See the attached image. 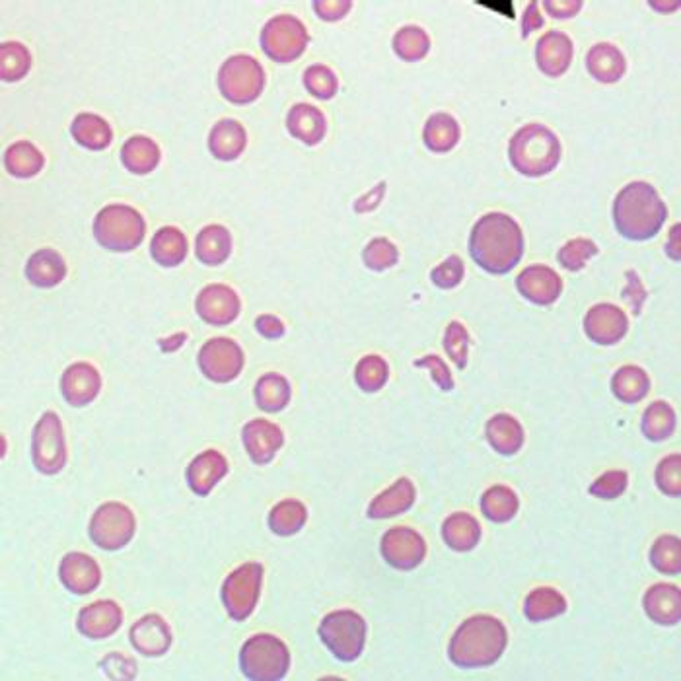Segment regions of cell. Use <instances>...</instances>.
Returning <instances> with one entry per match:
<instances>
[{"label": "cell", "mask_w": 681, "mask_h": 681, "mask_svg": "<svg viewBox=\"0 0 681 681\" xmlns=\"http://www.w3.org/2000/svg\"><path fill=\"white\" fill-rule=\"evenodd\" d=\"M650 390V378L643 368L627 364L611 378V392L621 403H639Z\"/></svg>", "instance_id": "74e56055"}, {"label": "cell", "mask_w": 681, "mask_h": 681, "mask_svg": "<svg viewBox=\"0 0 681 681\" xmlns=\"http://www.w3.org/2000/svg\"><path fill=\"white\" fill-rule=\"evenodd\" d=\"M485 434H487L491 448L497 450L502 456H512L520 452L524 446V438H526L520 421L506 413H499L493 419H489Z\"/></svg>", "instance_id": "4dcf8cb0"}, {"label": "cell", "mask_w": 681, "mask_h": 681, "mask_svg": "<svg viewBox=\"0 0 681 681\" xmlns=\"http://www.w3.org/2000/svg\"><path fill=\"white\" fill-rule=\"evenodd\" d=\"M627 279H629V287L625 288L623 296L631 302L633 306V314L639 316L641 314V308H643V302L646 298V290L639 279V275L635 271H627Z\"/></svg>", "instance_id": "91938a15"}, {"label": "cell", "mask_w": 681, "mask_h": 681, "mask_svg": "<svg viewBox=\"0 0 681 681\" xmlns=\"http://www.w3.org/2000/svg\"><path fill=\"white\" fill-rule=\"evenodd\" d=\"M242 438L251 462L257 466L271 464L285 442L283 431L265 419L250 421L242 431Z\"/></svg>", "instance_id": "d6986e66"}, {"label": "cell", "mask_w": 681, "mask_h": 681, "mask_svg": "<svg viewBox=\"0 0 681 681\" xmlns=\"http://www.w3.org/2000/svg\"><path fill=\"white\" fill-rule=\"evenodd\" d=\"M290 384L287 378L281 374H265L255 384V401L257 407L265 413H279L283 411L290 401Z\"/></svg>", "instance_id": "f35d334b"}, {"label": "cell", "mask_w": 681, "mask_h": 681, "mask_svg": "<svg viewBox=\"0 0 681 681\" xmlns=\"http://www.w3.org/2000/svg\"><path fill=\"white\" fill-rule=\"evenodd\" d=\"M650 565L662 574L681 573V541L678 536H660L652 543Z\"/></svg>", "instance_id": "7dc6e473"}, {"label": "cell", "mask_w": 681, "mask_h": 681, "mask_svg": "<svg viewBox=\"0 0 681 681\" xmlns=\"http://www.w3.org/2000/svg\"><path fill=\"white\" fill-rule=\"evenodd\" d=\"M318 633L337 660L355 662L366 643V621L357 611H331L323 617Z\"/></svg>", "instance_id": "52a82bcc"}, {"label": "cell", "mask_w": 681, "mask_h": 681, "mask_svg": "<svg viewBox=\"0 0 681 681\" xmlns=\"http://www.w3.org/2000/svg\"><path fill=\"white\" fill-rule=\"evenodd\" d=\"M74 141L88 150H104L113 141L108 121L96 113H80L71 125Z\"/></svg>", "instance_id": "d6a6232c"}, {"label": "cell", "mask_w": 681, "mask_h": 681, "mask_svg": "<svg viewBox=\"0 0 681 681\" xmlns=\"http://www.w3.org/2000/svg\"><path fill=\"white\" fill-rule=\"evenodd\" d=\"M629 485V477L625 471L621 469H613L604 475H600L592 487H590V495L598 497V499H606V501H613L617 497H621L625 493Z\"/></svg>", "instance_id": "11a10c76"}, {"label": "cell", "mask_w": 681, "mask_h": 681, "mask_svg": "<svg viewBox=\"0 0 681 681\" xmlns=\"http://www.w3.org/2000/svg\"><path fill=\"white\" fill-rule=\"evenodd\" d=\"M444 351L454 364L464 370L467 364V353H469V333L466 327L460 322H452L446 327L444 333Z\"/></svg>", "instance_id": "db71d44e"}, {"label": "cell", "mask_w": 681, "mask_h": 681, "mask_svg": "<svg viewBox=\"0 0 681 681\" xmlns=\"http://www.w3.org/2000/svg\"><path fill=\"white\" fill-rule=\"evenodd\" d=\"M248 144V135L242 123L234 119H222L211 129L209 135V148L213 156L222 162L236 160Z\"/></svg>", "instance_id": "83f0119b"}, {"label": "cell", "mask_w": 681, "mask_h": 681, "mask_svg": "<svg viewBox=\"0 0 681 681\" xmlns=\"http://www.w3.org/2000/svg\"><path fill=\"white\" fill-rule=\"evenodd\" d=\"M656 485L658 489L668 495L678 499L681 495V456L672 454L664 458L656 467Z\"/></svg>", "instance_id": "f5cc1de1"}, {"label": "cell", "mask_w": 681, "mask_h": 681, "mask_svg": "<svg viewBox=\"0 0 681 681\" xmlns=\"http://www.w3.org/2000/svg\"><path fill=\"white\" fill-rule=\"evenodd\" d=\"M32 67L30 51L16 41L0 45V76L4 82L22 80Z\"/></svg>", "instance_id": "bcb514c9"}, {"label": "cell", "mask_w": 681, "mask_h": 681, "mask_svg": "<svg viewBox=\"0 0 681 681\" xmlns=\"http://www.w3.org/2000/svg\"><path fill=\"white\" fill-rule=\"evenodd\" d=\"M131 645L143 656H162L172 645V631L168 623L156 615H144L131 627Z\"/></svg>", "instance_id": "603a6c76"}, {"label": "cell", "mask_w": 681, "mask_h": 681, "mask_svg": "<svg viewBox=\"0 0 681 681\" xmlns=\"http://www.w3.org/2000/svg\"><path fill=\"white\" fill-rule=\"evenodd\" d=\"M520 508V501L516 493L504 485H495L487 489L481 497V512L487 520L495 524L510 522Z\"/></svg>", "instance_id": "60d3db41"}, {"label": "cell", "mask_w": 681, "mask_h": 681, "mask_svg": "<svg viewBox=\"0 0 681 681\" xmlns=\"http://www.w3.org/2000/svg\"><path fill=\"white\" fill-rule=\"evenodd\" d=\"M45 164L43 154L28 141L12 144L4 154V166L14 178H34Z\"/></svg>", "instance_id": "ab89813d"}, {"label": "cell", "mask_w": 681, "mask_h": 681, "mask_svg": "<svg viewBox=\"0 0 681 681\" xmlns=\"http://www.w3.org/2000/svg\"><path fill=\"white\" fill-rule=\"evenodd\" d=\"M102 390L100 372L88 362L71 364L61 378V394L72 407H86Z\"/></svg>", "instance_id": "ac0fdd59"}, {"label": "cell", "mask_w": 681, "mask_h": 681, "mask_svg": "<svg viewBox=\"0 0 681 681\" xmlns=\"http://www.w3.org/2000/svg\"><path fill=\"white\" fill-rule=\"evenodd\" d=\"M415 366H419V368H429L434 384H436L442 392L454 390V378H452V374H450V368L446 366V362L440 359V357H436V355H427L425 359L415 360Z\"/></svg>", "instance_id": "6f0895ef"}, {"label": "cell", "mask_w": 681, "mask_h": 681, "mask_svg": "<svg viewBox=\"0 0 681 681\" xmlns=\"http://www.w3.org/2000/svg\"><path fill=\"white\" fill-rule=\"evenodd\" d=\"M154 261L162 267H178L187 255V238L176 226L160 228L150 244Z\"/></svg>", "instance_id": "d590c367"}, {"label": "cell", "mask_w": 681, "mask_h": 681, "mask_svg": "<svg viewBox=\"0 0 681 681\" xmlns=\"http://www.w3.org/2000/svg\"><path fill=\"white\" fill-rule=\"evenodd\" d=\"M646 615L658 625H678L681 619V592L674 584H654L643 598Z\"/></svg>", "instance_id": "d4e9b609"}, {"label": "cell", "mask_w": 681, "mask_h": 681, "mask_svg": "<svg viewBox=\"0 0 681 681\" xmlns=\"http://www.w3.org/2000/svg\"><path fill=\"white\" fill-rule=\"evenodd\" d=\"M565 611L567 600L555 588H536L532 594H528L524 604V615L532 623L549 621L553 617L563 615Z\"/></svg>", "instance_id": "b9f144b4"}, {"label": "cell", "mask_w": 681, "mask_h": 681, "mask_svg": "<svg viewBox=\"0 0 681 681\" xmlns=\"http://www.w3.org/2000/svg\"><path fill=\"white\" fill-rule=\"evenodd\" d=\"M288 133L300 143L316 146L323 141L327 131L325 115L310 104H296L287 115Z\"/></svg>", "instance_id": "484cf974"}, {"label": "cell", "mask_w": 681, "mask_h": 681, "mask_svg": "<svg viewBox=\"0 0 681 681\" xmlns=\"http://www.w3.org/2000/svg\"><path fill=\"white\" fill-rule=\"evenodd\" d=\"M362 259L366 263L368 269L372 271H386L390 267H394L399 259V251L394 244L386 238H376L372 240L364 251H362Z\"/></svg>", "instance_id": "816d5d0a"}, {"label": "cell", "mask_w": 681, "mask_h": 681, "mask_svg": "<svg viewBox=\"0 0 681 681\" xmlns=\"http://www.w3.org/2000/svg\"><path fill=\"white\" fill-rule=\"evenodd\" d=\"M123 623V611L121 608L111 602V600H102L96 604L86 606L84 610L78 613V631L94 641H102L108 639L113 633H117V629Z\"/></svg>", "instance_id": "7402d4cb"}, {"label": "cell", "mask_w": 681, "mask_h": 681, "mask_svg": "<svg viewBox=\"0 0 681 681\" xmlns=\"http://www.w3.org/2000/svg\"><path fill=\"white\" fill-rule=\"evenodd\" d=\"M351 8H353L351 0H316L314 2L316 14L325 22H335V20L345 18Z\"/></svg>", "instance_id": "680465c9"}, {"label": "cell", "mask_w": 681, "mask_h": 681, "mask_svg": "<svg viewBox=\"0 0 681 681\" xmlns=\"http://www.w3.org/2000/svg\"><path fill=\"white\" fill-rule=\"evenodd\" d=\"M146 222L129 205H108L94 220V236L106 250L133 251L143 244Z\"/></svg>", "instance_id": "5b68a950"}, {"label": "cell", "mask_w": 681, "mask_h": 681, "mask_svg": "<svg viewBox=\"0 0 681 681\" xmlns=\"http://www.w3.org/2000/svg\"><path fill=\"white\" fill-rule=\"evenodd\" d=\"M263 565L246 563L230 574L222 584V604L234 621L250 617L261 594Z\"/></svg>", "instance_id": "30bf717a"}, {"label": "cell", "mask_w": 681, "mask_h": 681, "mask_svg": "<svg viewBox=\"0 0 681 681\" xmlns=\"http://www.w3.org/2000/svg\"><path fill=\"white\" fill-rule=\"evenodd\" d=\"M226 473H228L226 458L216 450H207L199 454L187 467V485L195 495L207 497L215 489L216 483L224 479Z\"/></svg>", "instance_id": "cb8c5ba5"}, {"label": "cell", "mask_w": 681, "mask_h": 681, "mask_svg": "<svg viewBox=\"0 0 681 681\" xmlns=\"http://www.w3.org/2000/svg\"><path fill=\"white\" fill-rule=\"evenodd\" d=\"M265 88V71L250 55H234L226 59L218 71L220 94L236 104L246 106L255 102Z\"/></svg>", "instance_id": "ba28073f"}, {"label": "cell", "mask_w": 681, "mask_h": 681, "mask_svg": "<svg viewBox=\"0 0 681 681\" xmlns=\"http://www.w3.org/2000/svg\"><path fill=\"white\" fill-rule=\"evenodd\" d=\"M244 362L246 357L242 347L228 337L211 339L199 351L201 372L216 384H228L236 380L244 368Z\"/></svg>", "instance_id": "4fadbf2b"}, {"label": "cell", "mask_w": 681, "mask_h": 681, "mask_svg": "<svg viewBox=\"0 0 681 681\" xmlns=\"http://www.w3.org/2000/svg\"><path fill=\"white\" fill-rule=\"evenodd\" d=\"M678 236H680V224H676L674 228H672V242L668 244V248H666V251L672 255V259L674 261H678L680 259V240H678Z\"/></svg>", "instance_id": "e7e4bbea"}, {"label": "cell", "mask_w": 681, "mask_h": 681, "mask_svg": "<svg viewBox=\"0 0 681 681\" xmlns=\"http://www.w3.org/2000/svg\"><path fill=\"white\" fill-rule=\"evenodd\" d=\"M561 154L563 148L557 135L538 123L518 129L508 143V158L512 168L526 178H541L551 174L559 166Z\"/></svg>", "instance_id": "277c9868"}, {"label": "cell", "mask_w": 681, "mask_h": 681, "mask_svg": "<svg viewBox=\"0 0 681 681\" xmlns=\"http://www.w3.org/2000/svg\"><path fill=\"white\" fill-rule=\"evenodd\" d=\"M586 69L602 84H615L627 71L623 53L611 43H598L586 55Z\"/></svg>", "instance_id": "4316f807"}, {"label": "cell", "mask_w": 681, "mask_h": 681, "mask_svg": "<svg viewBox=\"0 0 681 681\" xmlns=\"http://www.w3.org/2000/svg\"><path fill=\"white\" fill-rule=\"evenodd\" d=\"M388 378H390V368H388V362L382 357L366 355L359 360L357 370H355V380L362 392L372 394V392L382 390Z\"/></svg>", "instance_id": "c3c4849f"}, {"label": "cell", "mask_w": 681, "mask_h": 681, "mask_svg": "<svg viewBox=\"0 0 681 681\" xmlns=\"http://www.w3.org/2000/svg\"><path fill=\"white\" fill-rule=\"evenodd\" d=\"M135 528V516L125 504L106 502L90 520V538L100 549L117 551L133 539Z\"/></svg>", "instance_id": "7c38bea8"}, {"label": "cell", "mask_w": 681, "mask_h": 681, "mask_svg": "<svg viewBox=\"0 0 681 681\" xmlns=\"http://www.w3.org/2000/svg\"><path fill=\"white\" fill-rule=\"evenodd\" d=\"M232 253V236L220 224L205 226L197 236V259L209 267L222 265Z\"/></svg>", "instance_id": "e575fe53"}, {"label": "cell", "mask_w": 681, "mask_h": 681, "mask_svg": "<svg viewBox=\"0 0 681 681\" xmlns=\"http://www.w3.org/2000/svg\"><path fill=\"white\" fill-rule=\"evenodd\" d=\"M543 8L547 10V14L551 18L567 20V18H573L580 12L582 2L580 0H545Z\"/></svg>", "instance_id": "94428289"}, {"label": "cell", "mask_w": 681, "mask_h": 681, "mask_svg": "<svg viewBox=\"0 0 681 681\" xmlns=\"http://www.w3.org/2000/svg\"><path fill=\"white\" fill-rule=\"evenodd\" d=\"M543 26V16L539 14V2L534 0L530 2V6L524 12V20H522V36L528 37L532 32H536Z\"/></svg>", "instance_id": "be15d7a7"}, {"label": "cell", "mask_w": 681, "mask_h": 681, "mask_svg": "<svg viewBox=\"0 0 681 681\" xmlns=\"http://www.w3.org/2000/svg\"><path fill=\"white\" fill-rule=\"evenodd\" d=\"M508 645V633L501 619L493 615H473L454 633L448 656L454 666L489 668L501 660Z\"/></svg>", "instance_id": "3957f363"}, {"label": "cell", "mask_w": 681, "mask_h": 681, "mask_svg": "<svg viewBox=\"0 0 681 681\" xmlns=\"http://www.w3.org/2000/svg\"><path fill=\"white\" fill-rule=\"evenodd\" d=\"M308 520V510L306 506L300 501L294 499H287V501L279 502L271 514H269V528L273 534L277 536H294L298 534L304 524Z\"/></svg>", "instance_id": "7bdbcfd3"}, {"label": "cell", "mask_w": 681, "mask_h": 681, "mask_svg": "<svg viewBox=\"0 0 681 681\" xmlns=\"http://www.w3.org/2000/svg\"><path fill=\"white\" fill-rule=\"evenodd\" d=\"M394 51L401 61H421L431 51V37L419 26H405L394 36Z\"/></svg>", "instance_id": "f6af8a7d"}, {"label": "cell", "mask_w": 681, "mask_h": 681, "mask_svg": "<svg viewBox=\"0 0 681 681\" xmlns=\"http://www.w3.org/2000/svg\"><path fill=\"white\" fill-rule=\"evenodd\" d=\"M255 329L267 339H279L285 335V323L275 316H259L255 320Z\"/></svg>", "instance_id": "6125c7cd"}, {"label": "cell", "mask_w": 681, "mask_h": 681, "mask_svg": "<svg viewBox=\"0 0 681 681\" xmlns=\"http://www.w3.org/2000/svg\"><path fill=\"white\" fill-rule=\"evenodd\" d=\"M415 504V485L407 479L401 477L397 479L390 489L380 493L368 506V518L374 520H384L392 518L397 514L407 512Z\"/></svg>", "instance_id": "f1b7e54d"}, {"label": "cell", "mask_w": 681, "mask_h": 681, "mask_svg": "<svg viewBox=\"0 0 681 681\" xmlns=\"http://www.w3.org/2000/svg\"><path fill=\"white\" fill-rule=\"evenodd\" d=\"M423 141L434 154H446L460 143V125L448 113H434L425 123Z\"/></svg>", "instance_id": "8d00e7d4"}, {"label": "cell", "mask_w": 681, "mask_h": 681, "mask_svg": "<svg viewBox=\"0 0 681 681\" xmlns=\"http://www.w3.org/2000/svg\"><path fill=\"white\" fill-rule=\"evenodd\" d=\"M195 306L199 318L216 327L234 322L242 310L238 294L226 285H209L203 288L201 294L197 296Z\"/></svg>", "instance_id": "2e32d148"}, {"label": "cell", "mask_w": 681, "mask_h": 681, "mask_svg": "<svg viewBox=\"0 0 681 681\" xmlns=\"http://www.w3.org/2000/svg\"><path fill=\"white\" fill-rule=\"evenodd\" d=\"M308 30L306 26L290 14H281L271 18L261 32V49L275 63H292L296 61L308 47Z\"/></svg>", "instance_id": "9c48e42d"}, {"label": "cell", "mask_w": 681, "mask_h": 681, "mask_svg": "<svg viewBox=\"0 0 681 681\" xmlns=\"http://www.w3.org/2000/svg\"><path fill=\"white\" fill-rule=\"evenodd\" d=\"M464 261L458 255H450L446 261H442L436 269H432V283L442 290L456 288L464 279Z\"/></svg>", "instance_id": "9f6ffc18"}, {"label": "cell", "mask_w": 681, "mask_h": 681, "mask_svg": "<svg viewBox=\"0 0 681 681\" xmlns=\"http://www.w3.org/2000/svg\"><path fill=\"white\" fill-rule=\"evenodd\" d=\"M26 277L39 288L57 287L67 277L65 259L61 253L49 248L36 251L26 265Z\"/></svg>", "instance_id": "f546056e"}, {"label": "cell", "mask_w": 681, "mask_h": 681, "mask_svg": "<svg viewBox=\"0 0 681 681\" xmlns=\"http://www.w3.org/2000/svg\"><path fill=\"white\" fill-rule=\"evenodd\" d=\"M573 55V41L563 32H547L536 47L538 69L549 78H559L569 71Z\"/></svg>", "instance_id": "ffe728a7"}, {"label": "cell", "mask_w": 681, "mask_h": 681, "mask_svg": "<svg viewBox=\"0 0 681 681\" xmlns=\"http://www.w3.org/2000/svg\"><path fill=\"white\" fill-rule=\"evenodd\" d=\"M442 538L446 545L458 553H466L477 547L481 541V526L475 516L467 512H456L446 518L442 526Z\"/></svg>", "instance_id": "1f68e13d"}, {"label": "cell", "mask_w": 681, "mask_h": 681, "mask_svg": "<svg viewBox=\"0 0 681 681\" xmlns=\"http://www.w3.org/2000/svg\"><path fill=\"white\" fill-rule=\"evenodd\" d=\"M59 578L63 586L78 596L94 592L102 582V571L98 563L86 553H69L61 561Z\"/></svg>", "instance_id": "44dd1931"}, {"label": "cell", "mask_w": 681, "mask_h": 681, "mask_svg": "<svg viewBox=\"0 0 681 681\" xmlns=\"http://www.w3.org/2000/svg\"><path fill=\"white\" fill-rule=\"evenodd\" d=\"M121 162L131 174L146 176L160 164V148L152 139L135 135L123 144Z\"/></svg>", "instance_id": "836d02e7"}, {"label": "cell", "mask_w": 681, "mask_h": 681, "mask_svg": "<svg viewBox=\"0 0 681 681\" xmlns=\"http://www.w3.org/2000/svg\"><path fill=\"white\" fill-rule=\"evenodd\" d=\"M600 248L588 238H574L559 250V263L567 271H582L586 263L598 255Z\"/></svg>", "instance_id": "f907efd6"}, {"label": "cell", "mask_w": 681, "mask_h": 681, "mask_svg": "<svg viewBox=\"0 0 681 681\" xmlns=\"http://www.w3.org/2000/svg\"><path fill=\"white\" fill-rule=\"evenodd\" d=\"M629 331L625 312L613 304H596L584 316V333L596 345H617Z\"/></svg>", "instance_id": "9a60e30c"}, {"label": "cell", "mask_w": 681, "mask_h": 681, "mask_svg": "<svg viewBox=\"0 0 681 681\" xmlns=\"http://www.w3.org/2000/svg\"><path fill=\"white\" fill-rule=\"evenodd\" d=\"M676 425H678L676 411L666 401H654L652 405L646 407L641 429L648 440L662 442L674 434Z\"/></svg>", "instance_id": "ee69618b"}, {"label": "cell", "mask_w": 681, "mask_h": 681, "mask_svg": "<svg viewBox=\"0 0 681 681\" xmlns=\"http://www.w3.org/2000/svg\"><path fill=\"white\" fill-rule=\"evenodd\" d=\"M240 668L248 680H283L290 668V652L275 635H253L242 646Z\"/></svg>", "instance_id": "8992f818"}, {"label": "cell", "mask_w": 681, "mask_h": 681, "mask_svg": "<svg viewBox=\"0 0 681 681\" xmlns=\"http://www.w3.org/2000/svg\"><path fill=\"white\" fill-rule=\"evenodd\" d=\"M304 86L318 100H331L339 90V80L329 67L312 65L304 72Z\"/></svg>", "instance_id": "681fc988"}, {"label": "cell", "mask_w": 681, "mask_h": 681, "mask_svg": "<svg viewBox=\"0 0 681 681\" xmlns=\"http://www.w3.org/2000/svg\"><path fill=\"white\" fill-rule=\"evenodd\" d=\"M32 462L39 473L55 475L67 464V444L57 413L47 411L37 421L32 436Z\"/></svg>", "instance_id": "8fae6325"}, {"label": "cell", "mask_w": 681, "mask_h": 681, "mask_svg": "<svg viewBox=\"0 0 681 681\" xmlns=\"http://www.w3.org/2000/svg\"><path fill=\"white\" fill-rule=\"evenodd\" d=\"M382 555L388 565H392L397 571H413L417 569L425 555H427V543L423 536H419L411 528H392L382 538Z\"/></svg>", "instance_id": "5bb4252c"}, {"label": "cell", "mask_w": 681, "mask_h": 681, "mask_svg": "<svg viewBox=\"0 0 681 681\" xmlns=\"http://www.w3.org/2000/svg\"><path fill=\"white\" fill-rule=\"evenodd\" d=\"M668 209L658 191L646 181L625 185L613 203V222L617 232L633 242L654 238L664 226Z\"/></svg>", "instance_id": "7a4b0ae2"}, {"label": "cell", "mask_w": 681, "mask_h": 681, "mask_svg": "<svg viewBox=\"0 0 681 681\" xmlns=\"http://www.w3.org/2000/svg\"><path fill=\"white\" fill-rule=\"evenodd\" d=\"M473 261L491 275L510 273L524 255V234L518 222L504 213L481 216L469 236Z\"/></svg>", "instance_id": "6da1fadb"}, {"label": "cell", "mask_w": 681, "mask_h": 681, "mask_svg": "<svg viewBox=\"0 0 681 681\" xmlns=\"http://www.w3.org/2000/svg\"><path fill=\"white\" fill-rule=\"evenodd\" d=\"M518 292L536 306H551L563 292L561 277L545 265L526 267L516 279Z\"/></svg>", "instance_id": "e0dca14e"}]
</instances>
